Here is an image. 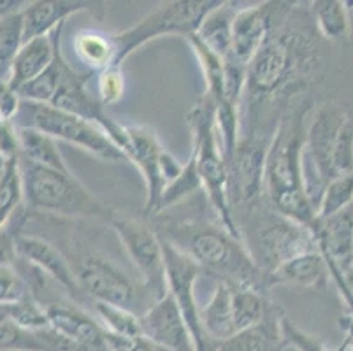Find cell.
<instances>
[{
  "label": "cell",
  "instance_id": "obj_1",
  "mask_svg": "<svg viewBox=\"0 0 353 351\" xmlns=\"http://www.w3.org/2000/svg\"><path fill=\"white\" fill-rule=\"evenodd\" d=\"M159 236L211 272L218 281L264 290L268 276L250 255L245 241L232 236L221 225L206 220H178L160 225Z\"/></svg>",
  "mask_w": 353,
  "mask_h": 351
},
{
  "label": "cell",
  "instance_id": "obj_2",
  "mask_svg": "<svg viewBox=\"0 0 353 351\" xmlns=\"http://www.w3.org/2000/svg\"><path fill=\"white\" fill-rule=\"evenodd\" d=\"M306 128V114L297 112L281 120L272 134L265 159V199L281 217L313 230L319 218L303 176Z\"/></svg>",
  "mask_w": 353,
  "mask_h": 351
},
{
  "label": "cell",
  "instance_id": "obj_3",
  "mask_svg": "<svg viewBox=\"0 0 353 351\" xmlns=\"http://www.w3.org/2000/svg\"><path fill=\"white\" fill-rule=\"evenodd\" d=\"M23 202L34 212L57 218L108 223L113 209L90 192L72 172L46 169L20 159Z\"/></svg>",
  "mask_w": 353,
  "mask_h": 351
},
{
  "label": "cell",
  "instance_id": "obj_4",
  "mask_svg": "<svg viewBox=\"0 0 353 351\" xmlns=\"http://www.w3.org/2000/svg\"><path fill=\"white\" fill-rule=\"evenodd\" d=\"M187 123L192 132V157L197 162L202 190L206 193L208 202L221 227L232 236L241 237L229 202V170L214 128V106L202 97L188 111Z\"/></svg>",
  "mask_w": 353,
  "mask_h": 351
},
{
  "label": "cell",
  "instance_id": "obj_5",
  "mask_svg": "<svg viewBox=\"0 0 353 351\" xmlns=\"http://www.w3.org/2000/svg\"><path fill=\"white\" fill-rule=\"evenodd\" d=\"M65 257L72 267L81 294L92 299V302L121 305L139 317L153 304L143 283L137 281L104 253L79 248L65 253Z\"/></svg>",
  "mask_w": 353,
  "mask_h": 351
},
{
  "label": "cell",
  "instance_id": "obj_6",
  "mask_svg": "<svg viewBox=\"0 0 353 351\" xmlns=\"http://www.w3.org/2000/svg\"><path fill=\"white\" fill-rule=\"evenodd\" d=\"M14 127L39 130L54 141L72 144L104 162H128L123 151L105 134L104 128L51 104L21 101Z\"/></svg>",
  "mask_w": 353,
  "mask_h": 351
},
{
  "label": "cell",
  "instance_id": "obj_7",
  "mask_svg": "<svg viewBox=\"0 0 353 351\" xmlns=\"http://www.w3.org/2000/svg\"><path fill=\"white\" fill-rule=\"evenodd\" d=\"M245 223L252 225V228L246 230L250 239L243 241L265 276L301 253L319 250L310 228L281 217L271 205L269 211L256 208L248 218H245Z\"/></svg>",
  "mask_w": 353,
  "mask_h": 351
},
{
  "label": "cell",
  "instance_id": "obj_8",
  "mask_svg": "<svg viewBox=\"0 0 353 351\" xmlns=\"http://www.w3.org/2000/svg\"><path fill=\"white\" fill-rule=\"evenodd\" d=\"M220 0H176L165 2L139 19L136 25L113 34L117 46V66H123L136 50L155 39L167 35L192 37L197 34L202 19Z\"/></svg>",
  "mask_w": 353,
  "mask_h": 351
},
{
  "label": "cell",
  "instance_id": "obj_9",
  "mask_svg": "<svg viewBox=\"0 0 353 351\" xmlns=\"http://www.w3.org/2000/svg\"><path fill=\"white\" fill-rule=\"evenodd\" d=\"M306 53L307 48L294 32L276 28L248 63L245 92L253 99H268L283 90Z\"/></svg>",
  "mask_w": 353,
  "mask_h": 351
},
{
  "label": "cell",
  "instance_id": "obj_10",
  "mask_svg": "<svg viewBox=\"0 0 353 351\" xmlns=\"http://www.w3.org/2000/svg\"><path fill=\"white\" fill-rule=\"evenodd\" d=\"M108 225L117 232L150 299L153 302L162 299L167 294V281L162 237L159 236V232L144 221L117 209H113Z\"/></svg>",
  "mask_w": 353,
  "mask_h": 351
},
{
  "label": "cell",
  "instance_id": "obj_11",
  "mask_svg": "<svg viewBox=\"0 0 353 351\" xmlns=\"http://www.w3.org/2000/svg\"><path fill=\"white\" fill-rule=\"evenodd\" d=\"M269 141L260 137H241L236 153L227 163L229 170V202L232 217L243 211L248 218L265 195V159Z\"/></svg>",
  "mask_w": 353,
  "mask_h": 351
},
{
  "label": "cell",
  "instance_id": "obj_12",
  "mask_svg": "<svg viewBox=\"0 0 353 351\" xmlns=\"http://www.w3.org/2000/svg\"><path fill=\"white\" fill-rule=\"evenodd\" d=\"M292 2H262L246 6L237 11L232 27V48L225 62L237 63L248 69V63L269 35L287 21Z\"/></svg>",
  "mask_w": 353,
  "mask_h": 351
},
{
  "label": "cell",
  "instance_id": "obj_13",
  "mask_svg": "<svg viewBox=\"0 0 353 351\" xmlns=\"http://www.w3.org/2000/svg\"><path fill=\"white\" fill-rule=\"evenodd\" d=\"M163 262H165L167 294L174 299L183 318L190 328L197 351H210L211 343L206 339L201 327V308L195 297V283L202 274V269L195 260L183 251L162 239Z\"/></svg>",
  "mask_w": 353,
  "mask_h": 351
},
{
  "label": "cell",
  "instance_id": "obj_14",
  "mask_svg": "<svg viewBox=\"0 0 353 351\" xmlns=\"http://www.w3.org/2000/svg\"><path fill=\"white\" fill-rule=\"evenodd\" d=\"M125 143L123 153L128 162L134 163L141 172L146 185V212L159 214V205L162 193L165 190L162 172H160V159L163 148L159 137L150 127L143 125H123Z\"/></svg>",
  "mask_w": 353,
  "mask_h": 351
},
{
  "label": "cell",
  "instance_id": "obj_15",
  "mask_svg": "<svg viewBox=\"0 0 353 351\" xmlns=\"http://www.w3.org/2000/svg\"><path fill=\"white\" fill-rule=\"evenodd\" d=\"M14 250L18 260L28 263L37 272L48 276L54 283H59L70 295V299H74V301L85 299V295L79 290L78 281H76L70 262L59 246H54L44 237L18 230L14 237Z\"/></svg>",
  "mask_w": 353,
  "mask_h": 351
},
{
  "label": "cell",
  "instance_id": "obj_16",
  "mask_svg": "<svg viewBox=\"0 0 353 351\" xmlns=\"http://www.w3.org/2000/svg\"><path fill=\"white\" fill-rule=\"evenodd\" d=\"M143 337L165 351H197L190 328L169 294L141 314Z\"/></svg>",
  "mask_w": 353,
  "mask_h": 351
},
{
  "label": "cell",
  "instance_id": "obj_17",
  "mask_svg": "<svg viewBox=\"0 0 353 351\" xmlns=\"http://www.w3.org/2000/svg\"><path fill=\"white\" fill-rule=\"evenodd\" d=\"M50 327L69 341L94 351H109L105 344V330L101 321L85 309L67 302L46 304Z\"/></svg>",
  "mask_w": 353,
  "mask_h": 351
},
{
  "label": "cell",
  "instance_id": "obj_18",
  "mask_svg": "<svg viewBox=\"0 0 353 351\" xmlns=\"http://www.w3.org/2000/svg\"><path fill=\"white\" fill-rule=\"evenodd\" d=\"M65 23L54 28L51 34L25 41L12 62L8 83L18 92L23 85L34 81L53 63L57 50L62 44V32Z\"/></svg>",
  "mask_w": 353,
  "mask_h": 351
},
{
  "label": "cell",
  "instance_id": "obj_19",
  "mask_svg": "<svg viewBox=\"0 0 353 351\" xmlns=\"http://www.w3.org/2000/svg\"><path fill=\"white\" fill-rule=\"evenodd\" d=\"M311 232L325 259L332 260L343 272L353 269V205L319 220Z\"/></svg>",
  "mask_w": 353,
  "mask_h": 351
},
{
  "label": "cell",
  "instance_id": "obj_20",
  "mask_svg": "<svg viewBox=\"0 0 353 351\" xmlns=\"http://www.w3.org/2000/svg\"><path fill=\"white\" fill-rule=\"evenodd\" d=\"M283 317L280 309L271 305L264 321L241 330L221 343H213L210 351H285L287 341L281 328Z\"/></svg>",
  "mask_w": 353,
  "mask_h": 351
},
{
  "label": "cell",
  "instance_id": "obj_21",
  "mask_svg": "<svg viewBox=\"0 0 353 351\" xmlns=\"http://www.w3.org/2000/svg\"><path fill=\"white\" fill-rule=\"evenodd\" d=\"M90 2H78V0H35L28 2L21 11L23 18V39L41 37L48 35L67 23L70 16L81 11H88Z\"/></svg>",
  "mask_w": 353,
  "mask_h": 351
},
{
  "label": "cell",
  "instance_id": "obj_22",
  "mask_svg": "<svg viewBox=\"0 0 353 351\" xmlns=\"http://www.w3.org/2000/svg\"><path fill=\"white\" fill-rule=\"evenodd\" d=\"M330 278L329 267L320 250L307 251L276 267L268 276L269 285H292L307 290H323Z\"/></svg>",
  "mask_w": 353,
  "mask_h": 351
},
{
  "label": "cell",
  "instance_id": "obj_23",
  "mask_svg": "<svg viewBox=\"0 0 353 351\" xmlns=\"http://www.w3.org/2000/svg\"><path fill=\"white\" fill-rule=\"evenodd\" d=\"M241 9L236 2H218L202 19L195 37L201 41L206 48H210L213 53L227 60L230 57V48H232V27L237 11Z\"/></svg>",
  "mask_w": 353,
  "mask_h": 351
},
{
  "label": "cell",
  "instance_id": "obj_24",
  "mask_svg": "<svg viewBox=\"0 0 353 351\" xmlns=\"http://www.w3.org/2000/svg\"><path fill=\"white\" fill-rule=\"evenodd\" d=\"M202 332L210 343H221L236 334L230 309V283L216 281L211 299L201 308Z\"/></svg>",
  "mask_w": 353,
  "mask_h": 351
},
{
  "label": "cell",
  "instance_id": "obj_25",
  "mask_svg": "<svg viewBox=\"0 0 353 351\" xmlns=\"http://www.w3.org/2000/svg\"><path fill=\"white\" fill-rule=\"evenodd\" d=\"M16 137H18L20 159L27 160L34 166L46 167V169L70 172L59 150V141H54L53 137L39 130L23 127H16Z\"/></svg>",
  "mask_w": 353,
  "mask_h": 351
},
{
  "label": "cell",
  "instance_id": "obj_26",
  "mask_svg": "<svg viewBox=\"0 0 353 351\" xmlns=\"http://www.w3.org/2000/svg\"><path fill=\"white\" fill-rule=\"evenodd\" d=\"M74 53L90 72H102L117 63V46L113 35L99 30H81L74 35Z\"/></svg>",
  "mask_w": 353,
  "mask_h": 351
},
{
  "label": "cell",
  "instance_id": "obj_27",
  "mask_svg": "<svg viewBox=\"0 0 353 351\" xmlns=\"http://www.w3.org/2000/svg\"><path fill=\"white\" fill-rule=\"evenodd\" d=\"M230 309H232V321L237 334L264 321L271 304L265 301L260 290L230 283Z\"/></svg>",
  "mask_w": 353,
  "mask_h": 351
},
{
  "label": "cell",
  "instance_id": "obj_28",
  "mask_svg": "<svg viewBox=\"0 0 353 351\" xmlns=\"http://www.w3.org/2000/svg\"><path fill=\"white\" fill-rule=\"evenodd\" d=\"M350 4L343 0H314L310 11L313 14L316 30L327 41H346L352 37Z\"/></svg>",
  "mask_w": 353,
  "mask_h": 351
},
{
  "label": "cell",
  "instance_id": "obj_29",
  "mask_svg": "<svg viewBox=\"0 0 353 351\" xmlns=\"http://www.w3.org/2000/svg\"><path fill=\"white\" fill-rule=\"evenodd\" d=\"M72 69L69 62H67L65 54L62 51V44L57 50L54 60L39 77H35L34 81L27 83L18 90V95L21 97V101L37 102V104H51L57 92L62 86L63 79Z\"/></svg>",
  "mask_w": 353,
  "mask_h": 351
},
{
  "label": "cell",
  "instance_id": "obj_30",
  "mask_svg": "<svg viewBox=\"0 0 353 351\" xmlns=\"http://www.w3.org/2000/svg\"><path fill=\"white\" fill-rule=\"evenodd\" d=\"M187 41L194 51L195 58H197L199 67H201L202 76H204V83H206L204 99L216 106L218 102L225 99V60L213 53L210 48L204 46L195 35L188 37Z\"/></svg>",
  "mask_w": 353,
  "mask_h": 351
},
{
  "label": "cell",
  "instance_id": "obj_31",
  "mask_svg": "<svg viewBox=\"0 0 353 351\" xmlns=\"http://www.w3.org/2000/svg\"><path fill=\"white\" fill-rule=\"evenodd\" d=\"M94 311L95 318L101 321L108 334L123 337L143 336L139 314H136L130 309L108 304V302H94Z\"/></svg>",
  "mask_w": 353,
  "mask_h": 351
},
{
  "label": "cell",
  "instance_id": "obj_32",
  "mask_svg": "<svg viewBox=\"0 0 353 351\" xmlns=\"http://www.w3.org/2000/svg\"><path fill=\"white\" fill-rule=\"evenodd\" d=\"M23 202V190H21L20 157L8 160L4 170L0 174V230L11 221L16 209Z\"/></svg>",
  "mask_w": 353,
  "mask_h": 351
},
{
  "label": "cell",
  "instance_id": "obj_33",
  "mask_svg": "<svg viewBox=\"0 0 353 351\" xmlns=\"http://www.w3.org/2000/svg\"><path fill=\"white\" fill-rule=\"evenodd\" d=\"M43 330L20 327L0 311V351H48Z\"/></svg>",
  "mask_w": 353,
  "mask_h": 351
},
{
  "label": "cell",
  "instance_id": "obj_34",
  "mask_svg": "<svg viewBox=\"0 0 353 351\" xmlns=\"http://www.w3.org/2000/svg\"><path fill=\"white\" fill-rule=\"evenodd\" d=\"M23 18L21 12L0 19V79H9L12 62L23 46Z\"/></svg>",
  "mask_w": 353,
  "mask_h": 351
},
{
  "label": "cell",
  "instance_id": "obj_35",
  "mask_svg": "<svg viewBox=\"0 0 353 351\" xmlns=\"http://www.w3.org/2000/svg\"><path fill=\"white\" fill-rule=\"evenodd\" d=\"M353 205V172L332 179L325 186L316 208V218L325 220Z\"/></svg>",
  "mask_w": 353,
  "mask_h": 351
},
{
  "label": "cell",
  "instance_id": "obj_36",
  "mask_svg": "<svg viewBox=\"0 0 353 351\" xmlns=\"http://www.w3.org/2000/svg\"><path fill=\"white\" fill-rule=\"evenodd\" d=\"M197 190H202V181L201 176H199L197 162H195V159L190 154L188 162L183 167V172L179 174L174 181L169 183L165 186V190H163L159 205V214L167 211V209H171L172 205L179 204L181 201L190 197V195H194Z\"/></svg>",
  "mask_w": 353,
  "mask_h": 351
},
{
  "label": "cell",
  "instance_id": "obj_37",
  "mask_svg": "<svg viewBox=\"0 0 353 351\" xmlns=\"http://www.w3.org/2000/svg\"><path fill=\"white\" fill-rule=\"evenodd\" d=\"M0 311L6 317L11 318L14 323H18L23 328H28V330H43V328L50 327L46 308L34 295H30V297L23 299L20 302H16V304L2 305Z\"/></svg>",
  "mask_w": 353,
  "mask_h": 351
},
{
  "label": "cell",
  "instance_id": "obj_38",
  "mask_svg": "<svg viewBox=\"0 0 353 351\" xmlns=\"http://www.w3.org/2000/svg\"><path fill=\"white\" fill-rule=\"evenodd\" d=\"M353 172V121L345 116L338 137L334 143L332 159H330V174L332 179Z\"/></svg>",
  "mask_w": 353,
  "mask_h": 351
},
{
  "label": "cell",
  "instance_id": "obj_39",
  "mask_svg": "<svg viewBox=\"0 0 353 351\" xmlns=\"http://www.w3.org/2000/svg\"><path fill=\"white\" fill-rule=\"evenodd\" d=\"M32 290L20 270L14 269V263H0V308L11 305L30 297Z\"/></svg>",
  "mask_w": 353,
  "mask_h": 351
},
{
  "label": "cell",
  "instance_id": "obj_40",
  "mask_svg": "<svg viewBox=\"0 0 353 351\" xmlns=\"http://www.w3.org/2000/svg\"><path fill=\"white\" fill-rule=\"evenodd\" d=\"M123 66H111L99 72L97 79V99L102 106H113L120 102L125 95V76Z\"/></svg>",
  "mask_w": 353,
  "mask_h": 351
},
{
  "label": "cell",
  "instance_id": "obj_41",
  "mask_svg": "<svg viewBox=\"0 0 353 351\" xmlns=\"http://www.w3.org/2000/svg\"><path fill=\"white\" fill-rule=\"evenodd\" d=\"M20 106L21 97L18 92L6 79H0V123L14 125Z\"/></svg>",
  "mask_w": 353,
  "mask_h": 351
},
{
  "label": "cell",
  "instance_id": "obj_42",
  "mask_svg": "<svg viewBox=\"0 0 353 351\" xmlns=\"http://www.w3.org/2000/svg\"><path fill=\"white\" fill-rule=\"evenodd\" d=\"M18 230L20 228H16V230H11V228L0 230V263H9V265H12L18 260L14 250V237Z\"/></svg>",
  "mask_w": 353,
  "mask_h": 351
},
{
  "label": "cell",
  "instance_id": "obj_43",
  "mask_svg": "<svg viewBox=\"0 0 353 351\" xmlns=\"http://www.w3.org/2000/svg\"><path fill=\"white\" fill-rule=\"evenodd\" d=\"M25 6H27V2H21V0H0V19L21 12Z\"/></svg>",
  "mask_w": 353,
  "mask_h": 351
},
{
  "label": "cell",
  "instance_id": "obj_44",
  "mask_svg": "<svg viewBox=\"0 0 353 351\" xmlns=\"http://www.w3.org/2000/svg\"><path fill=\"white\" fill-rule=\"evenodd\" d=\"M341 327H343V330H345V334H346L345 343L348 344L350 350L353 351V317H352V314H346V317L343 318Z\"/></svg>",
  "mask_w": 353,
  "mask_h": 351
},
{
  "label": "cell",
  "instance_id": "obj_45",
  "mask_svg": "<svg viewBox=\"0 0 353 351\" xmlns=\"http://www.w3.org/2000/svg\"><path fill=\"white\" fill-rule=\"evenodd\" d=\"M343 281H345L346 288H348V292L352 294V297H353V269L343 272Z\"/></svg>",
  "mask_w": 353,
  "mask_h": 351
}]
</instances>
